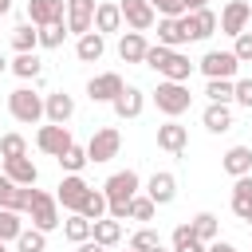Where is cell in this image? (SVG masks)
I'll return each instance as SVG.
<instances>
[{
	"mask_svg": "<svg viewBox=\"0 0 252 252\" xmlns=\"http://www.w3.org/2000/svg\"><path fill=\"white\" fill-rule=\"evenodd\" d=\"M142 63H146V67H154V71H158L161 79H169V83H189V75L197 71V63H193L185 51L165 47V43H150Z\"/></svg>",
	"mask_w": 252,
	"mask_h": 252,
	"instance_id": "cell-1",
	"label": "cell"
},
{
	"mask_svg": "<svg viewBox=\"0 0 252 252\" xmlns=\"http://www.w3.org/2000/svg\"><path fill=\"white\" fill-rule=\"evenodd\" d=\"M150 98L158 102V110H161L165 118H181V114L189 110V102H193L189 87H185V83H169V79H161V83L154 87V94H150Z\"/></svg>",
	"mask_w": 252,
	"mask_h": 252,
	"instance_id": "cell-2",
	"label": "cell"
},
{
	"mask_svg": "<svg viewBox=\"0 0 252 252\" xmlns=\"http://www.w3.org/2000/svg\"><path fill=\"white\" fill-rule=\"evenodd\" d=\"M28 217H32V228H39V232H55V228L63 224V220H59V201H55V193H43V189H32Z\"/></svg>",
	"mask_w": 252,
	"mask_h": 252,
	"instance_id": "cell-3",
	"label": "cell"
},
{
	"mask_svg": "<svg viewBox=\"0 0 252 252\" xmlns=\"http://www.w3.org/2000/svg\"><path fill=\"white\" fill-rule=\"evenodd\" d=\"M8 114H12L16 122L32 126V122H39V118H43V98H39L32 87H16V91L8 94Z\"/></svg>",
	"mask_w": 252,
	"mask_h": 252,
	"instance_id": "cell-4",
	"label": "cell"
},
{
	"mask_svg": "<svg viewBox=\"0 0 252 252\" xmlns=\"http://www.w3.org/2000/svg\"><path fill=\"white\" fill-rule=\"evenodd\" d=\"M118 150H122V134H118L114 126H102V130H94L91 142H87V161L102 165V161L118 158Z\"/></svg>",
	"mask_w": 252,
	"mask_h": 252,
	"instance_id": "cell-5",
	"label": "cell"
},
{
	"mask_svg": "<svg viewBox=\"0 0 252 252\" xmlns=\"http://www.w3.org/2000/svg\"><path fill=\"white\" fill-rule=\"evenodd\" d=\"M197 67H201V75L205 79H236V71H240V59L232 55V51H205L201 59H197Z\"/></svg>",
	"mask_w": 252,
	"mask_h": 252,
	"instance_id": "cell-6",
	"label": "cell"
},
{
	"mask_svg": "<svg viewBox=\"0 0 252 252\" xmlns=\"http://www.w3.org/2000/svg\"><path fill=\"white\" fill-rule=\"evenodd\" d=\"M87 193H91V185L83 181V173H63V181H59V189H55V201H59L67 213H79L83 201H87Z\"/></svg>",
	"mask_w": 252,
	"mask_h": 252,
	"instance_id": "cell-7",
	"label": "cell"
},
{
	"mask_svg": "<svg viewBox=\"0 0 252 252\" xmlns=\"http://www.w3.org/2000/svg\"><path fill=\"white\" fill-rule=\"evenodd\" d=\"M248 16H252V4H248V0H228V4L220 8V16H217V28H220L224 35H240V32L248 28Z\"/></svg>",
	"mask_w": 252,
	"mask_h": 252,
	"instance_id": "cell-8",
	"label": "cell"
},
{
	"mask_svg": "<svg viewBox=\"0 0 252 252\" xmlns=\"http://www.w3.org/2000/svg\"><path fill=\"white\" fill-rule=\"evenodd\" d=\"M71 142H75V138H71V130H67L63 122H47V126H39V134H35V146H39L47 158H59Z\"/></svg>",
	"mask_w": 252,
	"mask_h": 252,
	"instance_id": "cell-9",
	"label": "cell"
},
{
	"mask_svg": "<svg viewBox=\"0 0 252 252\" xmlns=\"http://www.w3.org/2000/svg\"><path fill=\"white\" fill-rule=\"evenodd\" d=\"M138 189H142V177H138L134 169H118V173H110V177H106V185H102L106 205H110V201H130Z\"/></svg>",
	"mask_w": 252,
	"mask_h": 252,
	"instance_id": "cell-10",
	"label": "cell"
},
{
	"mask_svg": "<svg viewBox=\"0 0 252 252\" xmlns=\"http://www.w3.org/2000/svg\"><path fill=\"white\" fill-rule=\"evenodd\" d=\"M118 12H122V24H130V32H150L158 20L150 0H118Z\"/></svg>",
	"mask_w": 252,
	"mask_h": 252,
	"instance_id": "cell-11",
	"label": "cell"
},
{
	"mask_svg": "<svg viewBox=\"0 0 252 252\" xmlns=\"http://www.w3.org/2000/svg\"><path fill=\"white\" fill-rule=\"evenodd\" d=\"M122 87H126V83H122L118 71H102V75H94V79L87 83V98H91V102H114V94H118Z\"/></svg>",
	"mask_w": 252,
	"mask_h": 252,
	"instance_id": "cell-12",
	"label": "cell"
},
{
	"mask_svg": "<svg viewBox=\"0 0 252 252\" xmlns=\"http://www.w3.org/2000/svg\"><path fill=\"white\" fill-rule=\"evenodd\" d=\"M32 189H35V185H16L12 177H4V173H0V209L28 213V205H32Z\"/></svg>",
	"mask_w": 252,
	"mask_h": 252,
	"instance_id": "cell-13",
	"label": "cell"
},
{
	"mask_svg": "<svg viewBox=\"0 0 252 252\" xmlns=\"http://www.w3.org/2000/svg\"><path fill=\"white\" fill-rule=\"evenodd\" d=\"M110 106H114V114H118V118H138V114L146 110V91L126 83V87L114 94V102H110Z\"/></svg>",
	"mask_w": 252,
	"mask_h": 252,
	"instance_id": "cell-14",
	"label": "cell"
},
{
	"mask_svg": "<svg viewBox=\"0 0 252 252\" xmlns=\"http://www.w3.org/2000/svg\"><path fill=\"white\" fill-rule=\"evenodd\" d=\"M185 146H189V130H185L177 118H169V122L158 126V150H165V154H185Z\"/></svg>",
	"mask_w": 252,
	"mask_h": 252,
	"instance_id": "cell-15",
	"label": "cell"
},
{
	"mask_svg": "<svg viewBox=\"0 0 252 252\" xmlns=\"http://www.w3.org/2000/svg\"><path fill=\"white\" fill-rule=\"evenodd\" d=\"M67 16V0H28V20L35 28L43 24H59Z\"/></svg>",
	"mask_w": 252,
	"mask_h": 252,
	"instance_id": "cell-16",
	"label": "cell"
},
{
	"mask_svg": "<svg viewBox=\"0 0 252 252\" xmlns=\"http://www.w3.org/2000/svg\"><path fill=\"white\" fill-rule=\"evenodd\" d=\"M146 197H150L154 205H169V201L177 197V177H173L169 169H158V173L146 181Z\"/></svg>",
	"mask_w": 252,
	"mask_h": 252,
	"instance_id": "cell-17",
	"label": "cell"
},
{
	"mask_svg": "<svg viewBox=\"0 0 252 252\" xmlns=\"http://www.w3.org/2000/svg\"><path fill=\"white\" fill-rule=\"evenodd\" d=\"M67 32H75V35H83V32H91V24H94V0H67Z\"/></svg>",
	"mask_w": 252,
	"mask_h": 252,
	"instance_id": "cell-18",
	"label": "cell"
},
{
	"mask_svg": "<svg viewBox=\"0 0 252 252\" xmlns=\"http://www.w3.org/2000/svg\"><path fill=\"white\" fill-rule=\"evenodd\" d=\"M98 35H110V32H122V12H118V0H98L94 4V24H91Z\"/></svg>",
	"mask_w": 252,
	"mask_h": 252,
	"instance_id": "cell-19",
	"label": "cell"
},
{
	"mask_svg": "<svg viewBox=\"0 0 252 252\" xmlns=\"http://www.w3.org/2000/svg\"><path fill=\"white\" fill-rule=\"evenodd\" d=\"M71 114H75V98L67 94V91H55V94H47L43 98V118L47 122H71Z\"/></svg>",
	"mask_w": 252,
	"mask_h": 252,
	"instance_id": "cell-20",
	"label": "cell"
},
{
	"mask_svg": "<svg viewBox=\"0 0 252 252\" xmlns=\"http://www.w3.org/2000/svg\"><path fill=\"white\" fill-rule=\"evenodd\" d=\"M4 177H12L16 185H35L39 181V169L35 161L24 154V158H4Z\"/></svg>",
	"mask_w": 252,
	"mask_h": 252,
	"instance_id": "cell-21",
	"label": "cell"
},
{
	"mask_svg": "<svg viewBox=\"0 0 252 252\" xmlns=\"http://www.w3.org/2000/svg\"><path fill=\"white\" fill-rule=\"evenodd\" d=\"M220 165H224L228 177H244V173H252V146H228L224 158H220Z\"/></svg>",
	"mask_w": 252,
	"mask_h": 252,
	"instance_id": "cell-22",
	"label": "cell"
},
{
	"mask_svg": "<svg viewBox=\"0 0 252 252\" xmlns=\"http://www.w3.org/2000/svg\"><path fill=\"white\" fill-rule=\"evenodd\" d=\"M102 51H106V35H98L94 28H91V32H83V35H79V43H75L79 63H98V59H102Z\"/></svg>",
	"mask_w": 252,
	"mask_h": 252,
	"instance_id": "cell-23",
	"label": "cell"
},
{
	"mask_svg": "<svg viewBox=\"0 0 252 252\" xmlns=\"http://www.w3.org/2000/svg\"><path fill=\"white\" fill-rule=\"evenodd\" d=\"M146 32H122V39H118V59L122 63H142L146 59Z\"/></svg>",
	"mask_w": 252,
	"mask_h": 252,
	"instance_id": "cell-24",
	"label": "cell"
},
{
	"mask_svg": "<svg viewBox=\"0 0 252 252\" xmlns=\"http://www.w3.org/2000/svg\"><path fill=\"white\" fill-rule=\"evenodd\" d=\"M201 122H205L209 134H224V130H232V110H228V102H209L205 114H201Z\"/></svg>",
	"mask_w": 252,
	"mask_h": 252,
	"instance_id": "cell-25",
	"label": "cell"
},
{
	"mask_svg": "<svg viewBox=\"0 0 252 252\" xmlns=\"http://www.w3.org/2000/svg\"><path fill=\"white\" fill-rule=\"evenodd\" d=\"M91 240H98L102 248H114V244L122 240V220H114V217H98V220H91Z\"/></svg>",
	"mask_w": 252,
	"mask_h": 252,
	"instance_id": "cell-26",
	"label": "cell"
},
{
	"mask_svg": "<svg viewBox=\"0 0 252 252\" xmlns=\"http://www.w3.org/2000/svg\"><path fill=\"white\" fill-rule=\"evenodd\" d=\"M232 213H236L240 220L252 213V173L232 177Z\"/></svg>",
	"mask_w": 252,
	"mask_h": 252,
	"instance_id": "cell-27",
	"label": "cell"
},
{
	"mask_svg": "<svg viewBox=\"0 0 252 252\" xmlns=\"http://www.w3.org/2000/svg\"><path fill=\"white\" fill-rule=\"evenodd\" d=\"M8 71H12V75H20V79H39L43 59H39L35 51H16V59H8Z\"/></svg>",
	"mask_w": 252,
	"mask_h": 252,
	"instance_id": "cell-28",
	"label": "cell"
},
{
	"mask_svg": "<svg viewBox=\"0 0 252 252\" xmlns=\"http://www.w3.org/2000/svg\"><path fill=\"white\" fill-rule=\"evenodd\" d=\"M158 43H165V47H181L185 43V32H181L177 16H158Z\"/></svg>",
	"mask_w": 252,
	"mask_h": 252,
	"instance_id": "cell-29",
	"label": "cell"
},
{
	"mask_svg": "<svg viewBox=\"0 0 252 252\" xmlns=\"http://www.w3.org/2000/svg\"><path fill=\"white\" fill-rule=\"evenodd\" d=\"M8 39H12V51H35V47H39V28H35L32 20H28V24H16Z\"/></svg>",
	"mask_w": 252,
	"mask_h": 252,
	"instance_id": "cell-30",
	"label": "cell"
},
{
	"mask_svg": "<svg viewBox=\"0 0 252 252\" xmlns=\"http://www.w3.org/2000/svg\"><path fill=\"white\" fill-rule=\"evenodd\" d=\"M189 24H193V39H209L217 32V12L197 8V12H189Z\"/></svg>",
	"mask_w": 252,
	"mask_h": 252,
	"instance_id": "cell-31",
	"label": "cell"
},
{
	"mask_svg": "<svg viewBox=\"0 0 252 252\" xmlns=\"http://www.w3.org/2000/svg\"><path fill=\"white\" fill-rule=\"evenodd\" d=\"M55 161H59L63 173H83V165H87V146H75V142H71Z\"/></svg>",
	"mask_w": 252,
	"mask_h": 252,
	"instance_id": "cell-32",
	"label": "cell"
},
{
	"mask_svg": "<svg viewBox=\"0 0 252 252\" xmlns=\"http://www.w3.org/2000/svg\"><path fill=\"white\" fill-rule=\"evenodd\" d=\"M189 224H193V236H197V240H205V244L220 236V220H217L213 213H197V217H193Z\"/></svg>",
	"mask_w": 252,
	"mask_h": 252,
	"instance_id": "cell-33",
	"label": "cell"
},
{
	"mask_svg": "<svg viewBox=\"0 0 252 252\" xmlns=\"http://www.w3.org/2000/svg\"><path fill=\"white\" fill-rule=\"evenodd\" d=\"M63 236H67L71 244H83V240H91V220H87L83 213H71V217L63 220Z\"/></svg>",
	"mask_w": 252,
	"mask_h": 252,
	"instance_id": "cell-34",
	"label": "cell"
},
{
	"mask_svg": "<svg viewBox=\"0 0 252 252\" xmlns=\"http://www.w3.org/2000/svg\"><path fill=\"white\" fill-rule=\"evenodd\" d=\"M12 244H16V252H47V232H39V228H28V224H24V232H20Z\"/></svg>",
	"mask_w": 252,
	"mask_h": 252,
	"instance_id": "cell-35",
	"label": "cell"
},
{
	"mask_svg": "<svg viewBox=\"0 0 252 252\" xmlns=\"http://www.w3.org/2000/svg\"><path fill=\"white\" fill-rule=\"evenodd\" d=\"M173 252H205V240L193 236V224H177L173 228Z\"/></svg>",
	"mask_w": 252,
	"mask_h": 252,
	"instance_id": "cell-36",
	"label": "cell"
},
{
	"mask_svg": "<svg viewBox=\"0 0 252 252\" xmlns=\"http://www.w3.org/2000/svg\"><path fill=\"white\" fill-rule=\"evenodd\" d=\"M24 232V217L16 213V209H0V240L8 244V240H16Z\"/></svg>",
	"mask_w": 252,
	"mask_h": 252,
	"instance_id": "cell-37",
	"label": "cell"
},
{
	"mask_svg": "<svg viewBox=\"0 0 252 252\" xmlns=\"http://www.w3.org/2000/svg\"><path fill=\"white\" fill-rule=\"evenodd\" d=\"M63 39H67V20H59V24H43L39 28V47H63Z\"/></svg>",
	"mask_w": 252,
	"mask_h": 252,
	"instance_id": "cell-38",
	"label": "cell"
},
{
	"mask_svg": "<svg viewBox=\"0 0 252 252\" xmlns=\"http://www.w3.org/2000/svg\"><path fill=\"white\" fill-rule=\"evenodd\" d=\"M79 213H83L87 220H98V217H106V193H102V189H91Z\"/></svg>",
	"mask_w": 252,
	"mask_h": 252,
	"instance_id": "cell-39",
	"label": "cell"
},
{
	"mask_svg": "<svg viewBox=\"0 0 252 252\" xmlns=\"http://www.w3.org/2000/svg\"><path fill=\"white\" fill-rule=\"evenodd\" d=\"M154 217H158V205L146 193H134L130 197V220H154Z\"/></svg>",
	"mask_w": 252,
	"mask_h": 252,
	"instance_id": "cell-40",
	"label": "cell"
},
{
	"mask_svg": "<svg viewBox=\"0 0 252 252\" xmlns=\"http://www.w3.org/2000/svg\"><path fill=\"white\" fill-rule=\"evenodd\" d=\"M232 83H236V79H209V83H205L209 102H232Z\"/></svg>",
	"mask_w": 252,
	"mask_h": 252,
	"instance_id": "cell-41",
	"label": "cell"
},
{
	"mask_svg": "<svg viewBox=\"0 0 252 252\" xmlns=\"http://www.w3.org/2000/svg\"><path fill=\"white\" fill-rule=\"evenodd\" d=\"M24 154H28L24 134H4L0 138V158H24Z\"/></svg>",
	"mask_w": 252,
	"mask_h": 252,
	"instance_id": "cell-42",
	"label": "cell"
},
{
	"mask_svg": "<svg viewBox=\"0 0 252 252\" xmlns=\"http://www.w3.org/2000/svg\"><path fill=\"white\" fill-rule=\"evenodd\" d=\"M154 244H161V236H158L154 228H138V232L130 236V248H134V252H150Z\"/></svg>",
	"mask_w": 252,
	"mask_h": 252,
	"instance_id": "cell-43",
	"label": "cell"
},
{
	"mask_svg": "<svg viewBox=\"0 0 252 252\" xmlns=\"http://www.w3.org/2000/svg\"><path fill=\"white\" fill-rule=\"evenodd\" d=\"M232 39H236V43H232V55H236L240 63H252V32L244 28V32H240V35H232Z\"/></svg>",
	"mask_w": 252,
	"mask_h": 252,
	"instance_id": "cell-44",
	"label": "cell"
},
{
	"mask_svg": "<svg viewBox=\"0 0 252 252\" xmlns=\"http://www.w3.org/2000/svg\"><path fill=\"white\" fill-rule=\"evenodd\" d=\"M232 102L244 106V110H252V79H236L232 83Z\"/></svg>",
	"mask_w": 252,
	"mask_h": 252,
	"instance_id": "cell-45",
	"label": "cell"
},
{
	"mask_svg": "<svg viewBox=\"0 0 252 252\" xmlns=\"http://www.w3.org/2000/svg\"><path fill=\"white\" fill-rule=\"evenodd\" d=\"M150 8L158 16H185V4L181 0H150Z\"/></svg>",
	"mask_w": 252,
	"mask_h": 252,
	"instance_id": "cell-46",
	"label": "cell"
},
{
	"mask_svg": "<svg viewBox=\"0 0 252 252\" xmlns=\"http://www.w3.org/2000/svg\"><path fill=\"white\" fill-rule=\"evenodd\" d=\"M205 252H236V244H228V240H220V236H217V240H209V244H205Z\"/></svg>",
	"mask_w": 252,
	"mask_h": 252,
	"instance_id": "cell-47",
	"label": "cell"
},
{
	"mask_svg": "<svg viewBox=\"0 0 252 252\" xmlns=\"http://www.w3.org/2000/svg\"><path fill=\"white\" fill-rule=\"evenodd\" d=\"M79 252H110V248H102L98 240H83V244H79Z\"/></svg>",
	"mask_w": 252,
	"mask_h": 252,
	"instance_id": "cell-48",
	"label": "cell"
},
{
	"mask_svg": "<svg viewBox=\"0 0 252 252\" xmlns=\"http://www.w3.org/2000/svg\"><path fill=\"white\" fill-rule=\"evenodd\" d=\"M12 12V0H0V16H8Z\"/></svg>",
	"mask_w": 252,
	"mask_h": 252,
	"instance_id": "cell-49",
	"label": "cell"
},
{
	"mask_svg": "<svg viewBox=\"0 0 252 252\" xmlns=\"http://www.w3.org/2000/svg\"><path fill=\"white\" fill-rule=\"evenodd\" d=\"M4 71H8V59H4V51H0V75H4Z\"/></svg>",
	"mask_w": 252,
	"mask_h": 252,
	"instance_id": "cell-50",
	"label": "cell"
},
{
	"mask_svg": "<svg viewBox=\"0 0 252 252\" xmlns=\"http://www.w3.org/2000/svg\"><path fill=\"white\" fill-rule=\"evenodd\" d=\"M150 252H173V248H161V244H154V248H150Z\"/></svg>",
	"mask_w": 252,
	"mask_h": 252,
	"instance_id": "cell-51",
	"label": "cell"
},
{
	"mask_svg": "<svg viewBox=\"0 0 252 252\" xmlns=\"http://www.w3.org/2000/svg\"><path fill=\"white\" fill-rule=\"evenodd\" d=\"M0 252H8V244H4V240H0Z\"/></svg>",
	"mask_w": 252,
	"mask_h": 252,
	"instance_id": "cell-52",
	"label": "cell"
},
{
	"mask_svg": "<svg viewBox=\"0 0 252 252\" xmlns=\"http://www.w3.org/2000/svg\"><path fill=\"white\" fill-rule=\"evenodd\" d=\"M248 32H252V16H248Z\"/></svg>",
	"mask_w": 252,
	"mask_h": 252,
	"instance_id": "cell-53",
	"label": "cell"
},
{
	"mask_svg": "<svg viewBox=\"0 0 252 252\" xmlns=\"http://www.w3.org/2000/svg\"><path fill=\"white\" fill-rule=\"evenodd\" d=\"M244 220H248V224H252V213H248V217H244Z\"/></svg>",
	"mask_w": 252,
	"mask_h": 252,
	"instance_id": "cell-54",
	"label": "cell"
},
{
	"mask_svg": "<svg viewBox=\"0 0 252 252\" xmlns=\"http://www.w3.org/2000/svg\"><path fill=\"white\" fill-rule=\"evenodd\" d=\"M126 252H134V248H130V244H126Z\"/></svg>",
	"mask_w": 252,
	"mask_h": 252,
	"instance_id": "cell-55",
	"label": "cell"
}]
</instances>
